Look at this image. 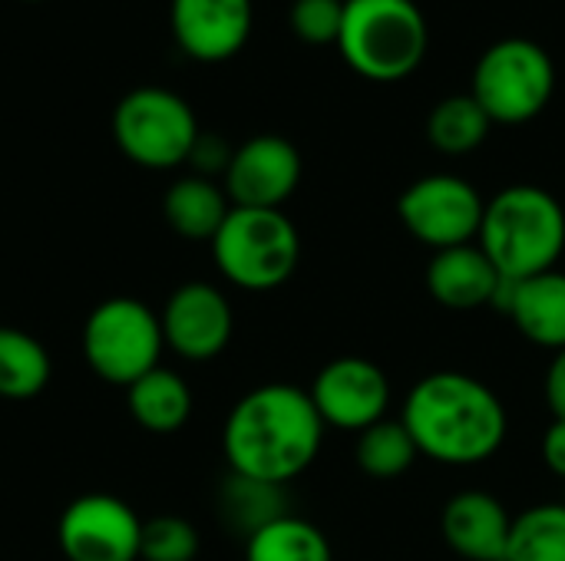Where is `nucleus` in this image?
<instances>
[{
	"label": "nucleus",
	"instance_id": "1",
	"mask_svg": "<svg viewBox=\"0 0 565 561\" xmlns=\"http://www.w3.org/2000/svg\"><path fill=\"white\" fill-rule=\"evenodd\" d=\"M417 453L440 466H483L510 433V417L500 393L473 374L434 370L420 377L401 410Z\"/></svg>",
	"mask_w": 565,
	"mask_h": 561
},
{
	"label": "nucleus",
	"instance_id": "2",
	"mask_svg": "<svg viewBox=\"0 0 565 561\" xmlns=\"http://www.w3.org/2000/svg\"><path fill=\"white\" fill-rule=\"evenodd\" d=\"M324 430L308 390L295 384H265L232 407L222 430V450L232 473L288 486L318 460Z\"/></svg>",
	"mask_w": 565,
	"mask_h": 561
},
{
	"label": "nucleus",
	"instance_id": "3",
	"mask_svg": "<svg viewBox=\"0 0 565 561\" xmlns=\"http://www.w3.org/2000/svg\"><path fill=\"white\" fill-rule=\"evenodd\" d=\"M477 245L507 281L553 271L565 255L563 202L543 185H507L487 202Z\"/></svg>",
	"mask_w": 565,
	"mask_h": 561
},
{
	"label": "nucleus",
	"instance_id": "4",
	"mask_svg": "<svg viewBox=\"0 0 565 561\" xmlns=\"http://www.w3.org/2000/svg\"><path fill=\"white\" fill-rule=\"evenodd\" d=\"M430 26L414 0H344L338 53L361 79L401 83L420 69Z\"/></svg>",
	"mask_w": 565,
	"mask_h": 561
},
{
	"label": "nucleus",
	"instance_id": "5",
	"mask_svg": "<svg viewBox=\"0 0 565 561\" xmlns=\"http://www.w3.org/2000/svg\"><path fill=\"white\" fill-rule=\"evenodd\" d=\"M218 271L245 291L281 288L301 261V235L281 208H235L209 241Z\"/></svg>",
	"mask_w": 565,
	"mask_h": 561
},
{
	"label": "nucleus",
	"instance_id": "6",
	"mask_svg": "<svg viewBox=\"0 0 565 561\" xmlns=\"http://www.w3.org/2000/svg\"><path fill=\"white\" fill-rule=\"evenodd\" d=\"M556 93L553 56L526 36L490 43L470 76V96L483 106L493 126L533 122Z\"/></svg>",
	"mask_w": 565,
	"mask_h": 561
},
{
	"label": "nucleus",
	"instance_id": "7",
	"mask_svg": "<svg viewBox=\"0 0 565 561\" xmlns=\"http://www.w3.org/2000/svg\"><path fill=\"white\" fill-rule=\"evenodd\" d=\"M113 139L119 152L142 169H175L189 162L199 139L192 106L166 86L129 89L113 112Z\"/></svg>",
	"mask_w": 565,
	"mask_h": 561
},
{
	"label": "nucleus",
	"instance_id": "8",
	"mask_svg": "<svg viewBox=\"0 0 565 561\" xmlns=\"http://www.w3.org/2000/svg\"><path fill=\"white\" fill-rule=\"evenodd\" d=\"M162 347L159 317L132 298L103 301L83 331V354L89 367L96 377L119 387H132L139 377L156 370Z\"/></svg>",
	"mask_w": 565,
	"mask_h": 561
},
{
	"label": "nucleus",
	"instance_id": "9",
	"mask_svg": "<svg viewBox=\"0 0 565 561\" xmlns=\"http://www.w3.org/2000/svg\"><path fill=\"white\" fill-rule=\"evenodd\" d=\"M487 198L473 182L454 172H434L411 182L397 198V218L411 238L430 251L470 245L480 238Z\"/></svg>",
	"mask_w": 565,
	"mask_h": 561
},
{
	"label": "nucleus",
	"instance_id": "10",
	"mask_svg": "<svg viewBox=\"0 0 565 561\" xmlns=\"http://www.w3.org/2000/svg\"><path fill=\"white\" fill-rule=\"evenodd\" d=\"M311 403L328 430L364 433L391 410L394 387L381 364L367 357H338L315 374Z\"/></svg>",
	"mask_w": 565,
	"mask_h": 561
},
{
	"label": "nucleus",
	"instance_id": "11",
	"mask_svg": "<svg viewBox=\"0 0 565 561\" xmlns=\"http://www.w3.org/2000/svg\"><path fill=\"white\" fill-rule=\"evenodd\" d=\"M142 522L116 496H83L60 519V549L70 561H136Z\"/></svg>",
	"mask_w": 565,
	"mask_h": 561
},
{
	"label": "nucleus",
	"instance_id": "12",
	"mask_svg": "<svg viewBox=\"0 0 565 561\" xmlns=\"http://www.w3.org/2000/svg\"><path fill=\"white\" fill-rule=\"evenodd\" d=\"M301 152L285 136H255L232 152L225 195L235 208H281L301 182Z\"/></svg>",
	"mask_w": 565,
	"mask_h": 561
},
{
	"label": "nucleus",
	"instance_id": "13",
	"mask_svg": "<svg viewBox=\"0 0 565 561\" xmlns=\"http://www.w3.org/2000/svg\"><path fill=\"white\" fill-rule=\"evenodd\" d=\"M169 26L185 56L225 63L245 50L255 26V7L252 0H172Z\"/></svg>",
	"mask_w": 565,
	"mask_h": 561
},
{
	"label": "nucleus",
	"instance_id": "14",
	"mask_svg": "<svg viewBox=\"0 0 565 561\" xmlns=\"http://www.w3.org/2000/svg\"><path fill=\"white\" fill-rule=\"evenodd\" d=\"M159 324H162V341L179 357L212 360L228 347L235 331V314L218 288L205 281H189L169 298Z\"/></svg>",
	"mask_w": 565,
	"mask_h": 561
},
{
	"label": "nucleus",
	"instance_id": "15",
	"mask_svg": "<svg viewBox=\"0 0 565 561\" xmlns=\"http://www.w3.org/2000/svg\"><path fill=\"white\" fill-rule=\"evenodd\" d=\"M447 546L467 561H507L513 516L487 489H460L447 499L440 516Z\"/></svg>",
	"mask_w": 565,
	"mask_h": 561
},
{
	"label": "nucleus",
	"instance_id": "16",
	"mask_svg": "<svg viewBox=\"0 0 565 561\" xmlns=\"http://www.w3.org/2000/svg\"><path fill=\"white\" fill-rule=\"evenodd\" d=\"M497 311H503L513 327L536 347L563 350L565 347V271L553 268L526 281H507L497 291L493 301Z\"/></svg>",
	"mask_w": 565,
	"mask_h": 561
},
{
	"label": "nucleus",
	"instance_id": "17",
	"mask_svg": "<svg viewBox=\"0 0 565 561\" xmlns=\"http://www.w3.org/2000/svg\"><path fill=\"white\" fill-rule=\"evenodd\" d=\"M424 284L440 308L477 311V308H493L503 274L493 268L487 251L477 241H470V245L434 251L424 271Z\"/></svg>",
	"mask_w": 565,
	"mask_h": 561
},
{
	"label": "nucleus",
	"instance_id": "18",
	"mask_svg": "<svg viewBox=\"0 0 565 561\" xmlns=\"http://www.w3.org/2000/svg\"><path fill=\"white\" fill-rule=\"evenodd\" d=\"M228 212L232 202L225 188L202 175H185L172 182V188L162 198V215L172 225V231L192 241H212Z\"/></svg>",
	"mask_w": 565,
	"mask_h": 561
},
{
	"label": "nucleus",
	"instance_id": "19",
	"mask_svg": "<svg viewBox=\"0 0 565 561\" xmlns=\"http://www.w3.org/2000/svg\"><path fill=\"white\" fill-rule=\"evenodd\" d=\"M129 410L149 433H175L192 413V390L172 370H149L129 387Z\"/></svg>",
	"mask_w": 565,
	"mask_h": 561
},
{
	"label": "nucleus",
	"instance_id": "20",
	"mask_svg": "<svg viewBox=\"0 0 565 561\" xmlns=\"http://www.w3.org/2000/svg\"><path fill=\"white\" fill-rule=\"evenodd\" d=\"M490 116L470 93L440 99L427 116V142L444 155H470L490 139Z\"/></svg>",
	"mask_w": 565,
	"mask_h": 561
},
{
	"label": "nucleus",
	"instance_id": "21",
	"mask_svg": "<svg viewBox=\"0 0 565 561\" xmlns=\"http://www.w3.org/2000/svg\"><path fill=\"white\" fill-rule=\"evenodd\" d=\"M218 516L232 532H242L245 539H252L268 522L288 516L285 513V486H271V483H258V479L228 473V479L222 483V493H218Z\"/></svg>",
	"mask_w": 565,
	"mask_h": 561
},
{
	"label": "nucleus",
	"instance_id": "22",
	"mask_svg": "<svg viewBox=\"0 0 565 561\" xmlns=\"http://www.w3.org/2000/svg\"><path fill=\"white\" fill-rule=\"evenodd\" d=\"M245 561H334V552L315 522L281 516L245 539Z\"/></svg>",
	"mask_w": 565,
	"mask_h": 561
},
{
	"label": "nucleus",
	"instance_id": "23",
	"mask_svg": "<svg viewBox=\"0 0 565 561\" xmlns=\"http://www.w3.org/2000/svg\"><path fill=\"white\" fill-rule=\"evenodd\" d=\"M354 460H358V470L364 476L387 483V479H401L420 460V453H417L407 427L401 420L384 417L381 423L358 433Z\"/></svg>",
	"mask_w": 565,
	"mask_h": 561
},
{
	"label": "nucleus",
	"instance_id": "24",
	"mask_svg": "<svg viewBox=\"0 0 565 561\" xmlns=\"http://www.w3.org/2000/svg\"><path fill=\"white\" fill-rule=\"evenodd\" d=\"M50 380V357L40 341L23 331L0 327V397L30 400Z\"/></svg>",
	"mask_w": 565,
	"mask_h": 561
},
{
	"label": "nucleus",
	"instance_id": "25",
	"mask_svg": "<svg viewBox=\"0 0 565 561\" xmlns=\"http://www.w3.org/2000/svg\"><path fill=\"white\" fill-rule=\"evenodd\" d=\"M507 561H565V506L559 499L513 516Z\"/></svg>",
	"mask_w": 565,
	"mask_h": 561
},
{
	"label": "nucleus",
	"instance_id": "26",
	"mask_svg": "<svg viewBox=\"0 0 565 561\" xmlns=\"http://www.w3.org/2000/svg\"><path fill=\"white\" fill-rule=\"evenodd\" d=\"M199 555V532L192 522L179 516H159L142 522L139 559L146 561H195Z\"/></svg>",
	"mask_w": 565,
	"mask_h": 561
},
{
	"label": "nucleus",
	"instance_id": "27",
	"mask_svg": "<svg viewBox=\"0 0 565 561\" xmlns=\"http://www.w3.org/2000/svg\"><path fill=\"white\" fill-rule=\"evenodd\" d=\"M344 20V0H295L288 10L291 33L308 46H338Z\"/></svg>",
	"mask_w": 565,
	"mask_h": 561
},
{
	"label": "nucleus",
	"instance_id": "28",
	"mask_svg": "<svg viewBox=\"0 0 565 561\" xmlns=\"http://www.w3.org/2000/svg\"><path fill=\"white\" fill-rule=\"evenodd\" d=\"M232 152H235V149H232L222 136H212V132L205 136V132H199L189 162H192L195 175L212 179V175H225V169H228V162H232Z\"/></svg>",
	"mask_w": 565,
	"mask_h": 561
},
{
	"label": "nucleus",
	"instance_id": "29",
	"mask_svg": "<svg viewBox=\"0 0 565 561\" xmlns=\"http://www.w3.org/2000/svg\"><path fill=\"white\" fill-rule=\"evenodd\" d=\"M540 453H543L546 470H550L556 479H563L565 483V420H553V423H550V430L543 433Z\"/></svg>",
	"mask_w": 565,
	"mask_h": 561
},
{
	"label": "nucleus",
	"instance_id": "30",
	"mask_svg": "<svg viewBox=\"0 0 565 561\" xmlns=\"http://www.w3.org/2000/svg\"><path fill=\"white\" fill-rule=\"evenodd\" d=\"M543 390H546V403L553 410V420H565V347L553 354Z\"/></svg>",
	"mask_w": 565,
	"mask_h": 561
},
{
	"label": "nucleus",
	"instance_id": "31",
	"mask_svg": "<svg viewBox=\"0 0 565 561\" xmlns=\"http://www.w3.org/2000/svg\"><path fill=\"white\" fill-rule=\"evenodd\" d=\"M559 503H563V506H565V483H563V499H559Z\"/></svg>",
	"mask_w": 565,
	"mask_h": 561
},
{
	"label": "nucleus",
	"instance_id": "32",
	"mask_svg": "<svg viewBox=\"0 0 565 561\" xmlns=\"http://www.w3.org/2000/svg\"><path fill=\"white\" fill-rule=\"evenodd\" d=\"M23 3H40V0H23Z\"/></svg>",
	"mask_w": 565,
	"mask_h": 561
}]
</instances>
